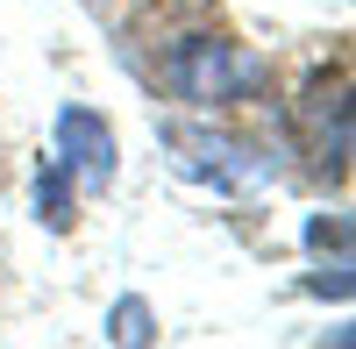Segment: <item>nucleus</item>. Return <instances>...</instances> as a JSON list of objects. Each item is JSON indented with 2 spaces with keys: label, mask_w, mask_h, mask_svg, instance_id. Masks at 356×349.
I'll use <instances>...</instances> for the list:
<instances>
[{
  "label": "nucleus",
  "mask_w": 356,
  "mask_h": 349,
  "mask_svg": "<svg viewBox=\"0 0 356 349\" xmlns=\"http://www.w3.org/2000/svg\"><path fill=\"white\" fill-rule=\"evenodd\" d=\"M164 86L186 107H235L271 86V65L235 36H178L164 50Z\"/></svg>",
  "instance_id": "f257e3e1"
},
{
  "label": "nucleus",
  "mask_w": 356,
  "mask_h": 349,
  "mask_svg": "<svg viewBox=\"0 0 356 349\" xmlns=\"http://www.w3.org/2000/svg\"><path fill=\"white\" fill-rule=\"evenodd\" d=\"M72 186H79V179H72L57 157L36 171V214H43L50 228H72V221H79V193H72Z\"/></svg>",
  "instance_id": "20e7f679"
},
{
  "label": "nucleus",
  "mask_w": 356,
  "mask_h": 349,
  "mask_svg": "<svg viewBox=\"0 0 356 349\" xmlns=\"http://www.w3.org/2000/svg\"><path fill=\"white\" fill-rule=\"evenodd\" d=\"M300 143L314 171L342 179L349 171V72H314L300 93Z\"/></svg>",
  "instance_id": "f03ea898"
},
{
  "label": "nucleus",
  "mask_w": 356,
  "mask_h": 349,
  "mask_svg": "<svg viewBox=\"0 0 356 349\" xmlns=\"http://www.w3.org/2000/svg\"><path fill=\"white\" fill-rule=\"evenodd\" d=\"M107 335H114V342H157V321H150V307H143V300L129 293V300H114V314H107Z\"/></svg>",
  "instance_id": "39448f33"
},
{
  "label": "nucleus",
  "mask_w": 356,
  "mask_h": 349,
  "mask_svg": "<svg viewBox=\"0 0 356 349\" xmlns=\"http://www.w3.org/2000/svg\"><path fill=\"white\" fill-rule=\"evenodd\" d=\"M50 157L72 171L79 186H114V171H122V150H114V129L100 122L93 107H57L50 122Z\"/></svg>",
  "instance_id": "7ed1b4c3"
}]
</instances>
